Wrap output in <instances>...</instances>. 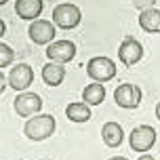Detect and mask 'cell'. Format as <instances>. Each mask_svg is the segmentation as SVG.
Instances as JSON below:
<instances>
[{"label": "cell", "instance_id": "1", "mask_svg": "<svg viewBox=\"0 0 160 160\" xmlns=\"http://www.w3.org/2000/svg\"><path fill=\"white\" fill-rule=\"evenodd\" d=\"M55 128H57V122L51 114H36L34 118H28L23 133L32 141H44L55 133Z\"/></svg>", "mask_w": 160, "mask_h": 160}, {"label": "cell", "instance_id": "2", "mask_svg": "<svg viewBox=\"0 0 160 160\" xmlns=\"http://www.w3.org/2000/svg\"><path fill=\"white\" fill-rule=\"evenodd\" d=\"M80 8L76 4H70V2H63V4H57L53 8V23L61 30H74L76 25L80 23Z\"/></svg>", "mask_w": 160, "mask_h": 160}, {"label": "cell", "instance_id": "3", "mask_svg": "<svg viewBox=\"0 0 160 160\" xmlns=\"http://www.w3.org/2000/svg\"><path fill=\"white\" fill-rule=\"evenodd\" d=\"M87 74L93 82H108L116 76V63L110 57H93L87 63Z\"/></svg>", "mask_w": 160, "mask_h": 160}, {"label": "cell", "instance_id": "4", "mask_svg": "<svg viewBox=\"0 0 160 160\" xmlns=\"http://www.w3.org/2000/svg\"><path fill=\"white\" fill-rule=\"evenodd\" d=\"M15 112L21 116V118H30V116H36L42 110V99H40L38 93H30V91H23L15 97Z\"/></svg>", "mask_w": 160, "mask_h": 160}, {"label": "cell", "instance_id": "5", "mask_svg": "<svg viewBox=\"0 0 160 160\" xmlns=\"http://www.w3.org/2000/svg\"><path fill=\"white\" fill-rule=\"evenodd\" d=\"M128 143L135 152H150L152 145L156 143V131L148 124H139L133 128V133L128 135Z\"/></svg>", "mask_w": 160, "mask_h": 160}, {"label": "cell", "instance_id": "6", "mask_svg": "<svg viewBox=\"0 0 160 160\" xmlns=\"http://www.w3.org/2000/svg\"><path fill=\"white\" fill-rule=\"evenodd\" d=\"M114 99L120 108L124 110H135L141 103V88L137 84H131V82H124L120 84L116 91H114Z\"/></svg>", "mask_w": 160, "mask_h": 160}, {"label": "cell", "instance_id": "7", "mask_svg": "<svg viewBox=\"0 0 160 160\" xmlns=\"http://www.w3.org/2000/svg\"><path fill=\"white\" fill-rule=\"evenodd\" d=\"M47 57L55 63H68L76 57V47L72 40H55L47 48Z\"/></svg>", "mask_w": 160, "mask_h": 160}, {"label": "cell", "instance_id": "8", "mask_svg": "<svg viewBox=\"0 0 160 160\" xmlns=\"http://www.w3.org/2000/svg\"><path fill=\"white\" fill-rule=\"evenodd\" d=\"M118 57L120 61L124 65H135L141 57H143V47H141V42L137 38H133V36H128V38H124L122 42H120L118 47Z\"/></svg>", "mask_w": 160, "mask_h": 160}, {"label": "cell", "instance_id": "9", "mask_svg": "<svg viewBox=\"0 0 160 160\" xmlns=\"http://www.w3.org/2000/svg\"><path fill=\"white\" fill-rule=\"evenodd\" d=\"M28 34L36 44H51L55 38V23L47 21V19H36V21H32Z\"/></svg>", "mask_w": 160, "mask_h": 160}, {"label": "cell", "instance_id": "10", "mask_svg": "<svg viewBox=\"0 0 160 160\" xmlns=\"http://www.w3.org/2000/svg\"><path fill=\"white\" fill-rule=\"evenodd\" d=\"M32 82H34V72L28 63H17L15 68H11V72H8V84L15 91L23 93Z\"/></svg>", "mask_w": 160, "mask_h": 160}, {"label": "cell", "instance_id": "11", "mask_svg": "<svg viewBox=\"0 0 160 160\" xmlns=\"http://www.w3.org/2000/svg\"><path fill=\"white\" fill-rule=\"evenodd\" d=\"M42 8H44L42 0H17L15 2V13L28 21H36L42 13Z\"/></svg>", "mask_w": 160, "mask_h": 160}, {"label": "cell", "instance_id": "12", "mask_svg": "<svg viewBox=\"0 0 160 160\" xmlns=\"http://www.w3.org/2000/svg\"><path fill=\"white\" fill-rule=\"evenodd\" d=\"M139 25L148 34H160V11L158 8H145L139 15Z\"/></svg>", "mask_w": 160, "mask_h": 160}, {"label": "cell", "instance_id": "13", "mask_svg": "<svg viewBox=\"0 0 160 160\" xmlns=\"http://www.w3.org/2000/svg\"><path fill=\"white\" fill-rule=\"evenodd\" d=\"M65 78V68L63 63H55V61H48L42 68V80L47 82L48 87H59Z\"/></svg>", "mask_w": 160, "mask_h": 160}, {"label": "cell", "instance_id": "14", "mask_svg": "<svg viewBox=\"0 0 160 160\" xmlns=\"http://www.w3.org/2000/svg\"><path fill=\"white\" fill-rule=\"evenodd\" d=\"M101 137H103L108 148H118L124 139V133H122V127L118 122H105L101 128Z\"/></svg>", "mask_w": 160, "mask_h": 160}, {"label": "cell", "instance_id": "15", "mask_svg": "<svg viewBox=\"0 0 160 160\" xmlns=\"http://www.w3.org/2000/svg\"><path fill=\"white\" fill-rule=\"evenodd\" d=\"M105 99V87L101 82H93L82 91V101L88 105H99Z\"/></svg>", "mask_w": 160, "mask_h": 160}, {"label": "cell", "instance_id": "16", "mask_svg": "<svg viewBox=\"0 0 160 160\" xmlns=\"http://www.w3.org/2000/svg\"><path fill=\"white\" fill-rule=\"evenodd\" d=\"M65 116L72 120V122H87L91 118V108L84 101H78V103H70L65 108Z\"/></svg>", "mask_w": 160, "mask_h": 160}, {"label": "cell", "instance_id": "17", "mask_svg": "<svg viewBox=\"0 0 160 160\" xmlns=\"http://www.w3.org/2000/svg\"><path fill=\"white\" fill-rule=\"evenodd\" d=\"M15 59V51L8 47V44H0V68H8Z\"/></svg>", "mask_w": 160, "mask_h": 160}, {"label": "cell", "instance_id": "18", "mask_svg": "<svg viewBox=\"0 0 160 160\" xmlns=\"http://www.w3.org/2000/svg\"><path fill=\"white\" fill-rule=\"evenodd\" d=\"M154 2L156 0H133V7L135 8H141V11H145V8H152Z\"/></svg>", "mask_w": 160, "mask_h": 160}, {"label": "cell", "instance_id": "19", "mask_svg": "<svg viewBox=\"0 0 160 160\" xmlns=\"http://www.w3.org/2000/svg\"><path fill=\"white\" fill-rule=\"evenodd\" d=\"M137 160H154V156H150V154H141Z\"/></svg>", "mask_w": 160, "mask_h": 160}, {"label": "cell", "instance_id": "20", "mask_svg": "<svg viewBox=\"0 0 160 160\" xmlns=\"http://www.w3.org/2000/svg\"><path fill=\"white\" fill-rule=\"evenodd\" d=\"M156 118L160 120V101H158V105H156Z\"/></svg>", "mask_w": 160, "mask_h": 160}, {"label": "cell", "instance_id": "21", "mask_svg": "<svg viewBox=\"0 0 160 160\" xmlns=\"http://www.w3.org/2000/svg\"><path fill=\"white\" fill-rule=\"evenodd\" d=\"M110 160H127L124 156H114V158H110Z\"/></svg>", "mask_w": 160, "mask_h": 160}, {"label": "cell", "instance_id": "22", "mask_svg": "<svg viewBox=\"0 0 160 160\" xmlns=\"http://www.w3.org/2000/svg\"><path fill=\"white\" fill-rule=\"evenodd\" d=\"M7 2H8V0H0V4H2V7H4V4H7Z\"/></svg>", "mask_w": 160, "mask_h": 160}]
</instances>
